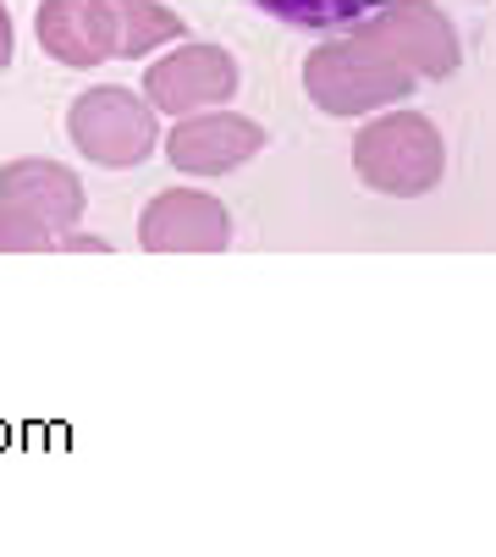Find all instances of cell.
I'll return each instance as SVG.
<instances>
[{"label": "cell", "instance_id": "1", "mask_svg": "<svg viewBox=\"0 0 496 557\" xmlns=\"http://www.w3.org/2000/svg\"><path fill=\"white\" fill-rule=\"evenodd\" d=\"M248 7L287 28H303V34H348V28L381 17L392 0H248Z\"/></svg>", "mask_w": 496, "mask_h": 557}]
</instances>
